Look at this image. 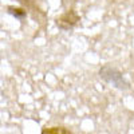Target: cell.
Returning <instances> with one entry per match:
<instances>
[{"label": "cell", "instance_id": "cell-1", "mask_svg": "<svg viewBox=\"0 0 134 134\" xmlns=\"http://www.w3.org/2000/svg\"><path fill=\"white\" fill-rule=\"evenodd\" d=\"M99 76H100V79H103L106 83L113 85L114 87L119 88V90H127L130 87V85L126 82L122 72L119 70H117L115 67L110 66V64H105V66L100 67L99 69Z\"/></svg>", "mask_w": 134, "mask_h": 134}, {"label": "cell", "instance_id": "cell-2", "mask_svg": "<svg viewBox=\"0 0 134 134\" xmlns=\"http://www.w3.org/2000/svg\"><path fill=\"white\" fill-rule=\"evenodd\" d=\"M79 15H78L75 11H69V12L63 14L62 16H59L57 20H55V23H57L58 28L62 30V31H69L71 28L75 27V24L79 21Z\"/></svg>", "mask_w": 134, "mask_h": 134}, {"label": "cell", "instance_id": "cell-4", "mask_svg": "<svg viewBox=\"0 0 134 134\" xmlns=\"http://www.w3.org/2000/svg\"><path fill=\"white\" fill-rule=\"evenodd\" d=\"M42 134H72V133L64 126H51V127H44L42 130Z\"/></svg>", "mask_w": 134, "mask_h": 134}, {"label": "cell", "instance_id": "cell-3", "mask_svg": "<svg viewBox=\"0 0 134 134\" xmlns=\"http://www.w3.org/2000/svg\"><path fill=\"white\" fill-rule=\"evenodd\" d=\"M7 12H8L11 16H14L15 19L20 20V21H23V20L27 18V11L23 9V8H20V7L8 5V7H7Z\"/></svg>", "mask_w": 134, "mask_h": 134}]
</instances>
